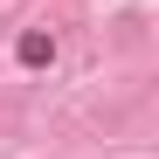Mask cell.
I'll return each mask as SVG.
<instances>
[{"label":"cell","mask_w":159,"mask_h":159,"mask_svg":"<svg viewBox=\"0 0 159 159\" xmlns=\"http://www.w3.org/2000/svg\"><path fill=\"white\" fill-rule=\"evenodd\" d=\"M14 56L28 62V69H42V62H56V35H42V28H28V35H21V48H14Z\"/></svg>","instance_id":"6da1fadb"}]
</instances>
